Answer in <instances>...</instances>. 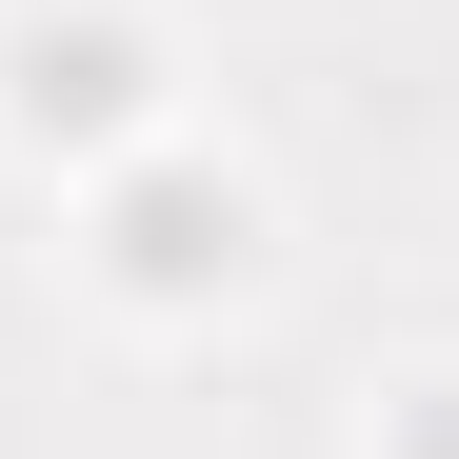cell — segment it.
<instances>
[{"instance_id": "1", "label": "cell", "mask_w": 459, "mask_h": 459, "mask_svg": "<svg viewBox=\"0 0 459 459\" xmlns=\"http://www.w3.org/2000/svg\"><path fill=\"white\" fill-rule=\"evenodd\" d=\"M21 100L40 120H120V40H21Z\"/></svg>"}]
</instances>
